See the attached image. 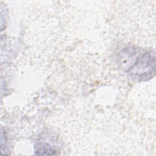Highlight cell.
I'll return each mask as SVG.
<instances>
[{"label":"cell","instance_id":"obj_1","mask_svg":"<svg viewBox=\"0 0 156 156\" xmlns=\"http://www.w3.org/2000/svg\"><path fill=\"white\" fill-rule=\"evenodd\" d=\"M122 68L131 77L146 80L155 73V57L151 52L140 49H124L120 53Z\"/></svg>","mask_w":156,"mask_h":156}]
</instances>
